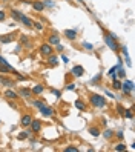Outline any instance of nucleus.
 Returning a JSON list of instances; mask_svg holds the SVG:
<instances>
[{"instance_id":"obj_10","label":"nucleus","mask_w":135,"mask_h":152,"mask_svg":"<svg viewBox=\"0 0 135 152\" xmlns=\"http://www.w3.org/2000/svg\"><path fill=\"white\" fill-rule=\"evenodd\" d=\"M32 8H34V11L40 12V11H43V9H45V5H43L42 2H32Z\"/></svg>"},{"instance_id":"obj_18","label":"nucleus","mask_w":135,"mask_h":152,"mask_svg":"<svg viewBox=\"0 0 135 152\" xmlns=\"http://www.w3.org/2000/svg\"><path fill=\"white\" fill-rule=\"evenodd\" d=\"M20 16H22V12H20L18 9H12V11H11V17L14 18V20H18Z\"/></svg>"},{"instance_id":"obj_38","label":"nucleus","mask_w":135,"mask_h":152,"mask_svg":"<svg viewBox=\"0 0 135 152\" xmlns=\"http://www.w3.org/2000/svg\"><path fill=\"white\" fill-rule=\"evenodd\" d=\"M0 20H5V12L3 11H0Z\"/></svg>"},{"instance_id":"obj_19","label":"nucleus","mask_w":135,"mask_h":152,"mask_svg":"<svg viewBox=\"0 0 135 152\" xmlns=\"http://www.w3.org/2000/svg\"><path fill=\"white\" fill-rule=\"evenodd\" d=\"M31 94H32V92H31V91L29 89H26V88H23V89H20V95H23V97H31Z\"/></svg>"},{"instance_id":"obj_22","label":"nucleus","mask_w":135,"mask_h":152,"mask_svg":"<svg viewBox=\"0 0 135 152\" xmlns=\"http://www.w3.org/2000/svg\"><path fill=\"white\" fill-rule=\"evenodd\" d=\"M114 89H121V81L114 79Z\"/></svg>"},{"instance_id":"obj_7","label":"nucleus","mask_w":135,"mask_h":152,"mask_svg":"<svg viewBox=\"0 0 135 152\" xmlns=\"http://www.w3.org/2000/svg\"><path fill=\"white\" fill-rule=\"evenodd\" d=\"M63 34H64V37H66V38H69V40H74V38L77 37V31H75V29H66Z\"/></svg>"},{"instance_id":"obj_21","label":"nucleus","mask_w":135,"mask_h":152,"mask_svg":"<svg viewBox=\"0 0 135 152\" xmlns=\"http://www.w3.org/2000/svg\"><path fill=\"white\" fill-rule=\"evenodd\" d=\"M103 135H104V138H108V140H109V138H112V137H114V132H112L111 129H106Z\"/></svg>"},{"instance_id":"obj_17","label":"nucleus","mask_w":135,"mask_h":152,"mask_svg":"<svg viewBox=\"0 0 135 152\" xmlns=\"http://www.w3.org/2000/svg\"><path fill=\"white\" fill-rule=\"evenodd\" d=\"M75 107L80 109V111H86V105H84L81 100H75Z\"/></svg>"},{"instance_id":"obj_20","label":"nucleus","mask_w":135,"mask_h":152,"mask_svg":"<svg viewBox=\"0 0 135 152\" xmlns=\"http://www.w3.org/2000/svg\"><path fill=\"white\" fill-rule=\"evenodd\" d=\"M0 63H2V65H5V66H6V68H9V69H11V71L14 72V68H12V66H11V65H9V63L6 62V60H5V57H2V55H0Z\"/></svg>"},{"instance_id":"obj_29","label":"nucleus","mask_w":135,"mask_h":152,"mask_svg":"<svg viewBox=\"0 0 135 152\" xmlns=\"http://www.w3.org/2000/svg\"><path fill=\"white\" fill-rule=\"evenodd\" d=\"M78 149L75 148V146H68V148H64V152H77Z\"/></svg>"},{"instance_id":"obj_14","label":"nucleus","mask_w":135,"mask_h":152,"mask_svg":"<svg viewBox=\"0 0 135 152\" xmlns=\"http://www.w3.org/2000/svg\"><path fill=\"white\" fill-rule=\"evenodd\" d=\"M12 40H14V34H8V36H5V37H0L2 43H11Z\"/></svg>"},{"instance_id":"obj_41","label":"nucleus","mask_w":135,"mask_h":152,"mask_svg":"<svg viewBox=\"0 0 135 152\" xmlns=\"http://www.w3.org/2000/svg\"><path fill=\"white\" fill-rule=\"evenodd\" d=\"M78 2H83V0H78Z\"/></svg>"},{"instance_id":"obj_5","label":"nucleus","mask_w":135,"mask_h":152,"mask_svg":"<svg viewBox=\"0 0 135 152\" xmlns=\"http://www.w3.org/2000/svg\"><path fill=\"white\" fill-rule=\"evenodd\" d=\"M83 74H84V68H83V66L77 65V66L72 68V75H75V77H81Z\"/></svg>"},{"instance_id":"obj_1","label":"nucleus","mask_w":135,"mask_h":152,"mask_svg":"<svg viewBox=\"0 0 135 152\" xmlns=\"http://www.w3.org/2000/svg\"><path fill=\"white\" fill-rule=\"evenodd\" d=\"M91 103H92L94 107H104L106 106V99L98 95V94H92L91 95Z\"/></svg>"},{"instance_id":"obj_9","label":"nucleus","mask_w":135,"mask_h":152,"mask_svg":"<svg viewBox=\"0 0 135 152\" xmlns=\"http://www.w3.org/2000/svg\"><path fill=\"white\" fill-rule=\"evenodd\" d=\"M18 20H20V22H22V23H23L25 26H31V25H32V20H31V18L28 17V16H25V14H22Z\"/></svg>"},{"instance_id":"obj_34","label":"nucleus","mask_w":135,"mask_h":152,"mask_svg":"<svg viewBox=\"0 0 135 152\" xmlns=\"http://www.w3.org/2000/svg\"><path fill=\"white\" fill-rule=\"evenodd\" d=\"M66 89H68V91H74V89H75V85H74V83H69V85L66 86Z\"/></svg>"},{"instance_id":"obj_13","label":"nucleus","mask_w":135,"mask_h":152,"mask_svg":"<svg viewBox=\"0 0 135 152\" xmlns=\"http://www.w3.org/2000/svg\"><path fill=\"white\" fill-rule=\"evenodd\" d=\"M48 43H49V45H57V43H60V37L57 36V34L51 36L49 37V40H48Z\"/></svg>"},{"instance_id":"obj_33","label":"nucleus","mask_w":135,"mask_h":152,"mask_svg":"<svg viewBox=\"0 0 135 152\" xmlns=\"http://www.w3.org/2000/svg\"><path fill=\"white\" fill-rule=\"evenodd\" d=\"M117 112L120 114V115H123V114H124V107L121 106V105H118V106H117Z\"/></svg>"},{"instance_id":"obj_8","label":"nucleus","mask_w":135,"mask_h":152,"mask_svg":"<svg viewBox=\"0 0 135 152\" xmlns=\"http://www.w3.org/2000/svg\"><path fill=\"white\" fill-rule=\"evenodd\" d=\"M29 126L32 128V132H38V131L42 129V123H40L38 120H34V118H32V121H31V125Z\"/></svg>"},{"instance_id":"obj_25","label":"nucleus","mask_w":135,"mask_h":152,"mask_svg":"<svg viewBox=\"0 0 135 152\" xmlns=\"http://www.w3.org/2000/svg\"><path fill=\"white\" fill-rule=\"evenodd\" d=\"M114 149H115V151H118V152H120V151H124V149H126V146H124V144H123V143H118L117 146L114 148Z\"/></svg>"},{"instance_id":"obj_15","label":"nucleus","mask_w":135,"mask_h":152,"mask_svg":"<svg viewBox=\"0 0 135 152\" xmlns=\"http://www.w3.org/2000/svg\"><path fill=\"white\" fill-rule=\"evenodd\" d=\"M43 89H45V88H43L42 85H37V86H34V88H32V91H31V92H32L34 95H38V94H42V92H43Z\"/></svg>"},{"instance_id":"obj_26","label":"nucleus","mask_w":135,"mask_h":152,"mask_svg":"<svg viewBox=\"0 0 135 152\" xmlns=\"http://www.w3.org/2000/svg\"><path fill=\"white\" fill-rule=\"evenodd\" d=\"M34 106L38 107V109H42V107L45 106V103H43V101H40V100H36V101H34Z\"/></svg>"},{"instance_id":"obj_28","label":"nucleus","mask_w":135,"mask_h":152,"mask_svg":"<svg viewBox=\"0 0 135 152\" xmlns=\"http://www.w3.org/2000/svg\"><path fill=\"white\" fill-rule=\"evenodd\" d=\"M123 115L126 117V118H132V117H134V112H132V109H127Z\"/></svg>"},{"instance_id":"obj_35","label":"nucleus","mask_w":135,"mask_h":152,"mask_svg":"<svg viewBox=\"0 0 135 152\" xmlns=\"http://www.w3.org/2000/svg\"><path fill=\"white\" fill-rule=\"evenodd\" d=\"M20 42H22V43H28V37L26 36H22V37H20Z\"/></svg>"},{"instance_id":"obj_31","label":"nucleus","mask_w":135,"mask_h":152,"mask_svg":"<svg viewBox=\"0 0 135 152\" xmlns=\"http://www.w3.org/2000/svg\"><path fill=\"white\" fill-rule=\"evenodd\" d=\"M26 137H29V132H20V135H18V138H20V140H25V138H26Z\"/></svg>"},{"instance_id":"obj_23","label":"nucleus","mask_w":135,"mask_h":152,"mask_svg":"<svg viewBox=\"0 0 135 152\" xmlns=\"http://www.w3.org/2000/svg\"><path fill=\"white\" fill-rule=\"evenodd\" d=\"M89 132H91L92 135H94V137H98V135H100V131L97 129V128H91V129H89Z\"/></svg>"},{"instance_id":"obj_4","label":"nucleus","mask_w":135,"mask_h":152,"mask_svg":"<svg viewBox=\"0 0 135 152\" xmlns=\"http://www.w3.org/2000/svg\"><path fill=\"white\" fill-rule=\"evenodd\" d=\"M40 52L43 54V55H51L52 54V45H49V43L42 45L40 46Z\"/></svg>"},{"instance_id":"obj_11","label":"nucleus","mask_w":135,"mask_h":152,"mask_svg":"<svg viewBox=\"0 0 135 152\" xmlns=\"http://www.w3.org/2000/svg\"><path fill=\"white\" fill-rule=\"evenodd\" d=\"M31 121H32V117L29 115V114L22 117V125H23V126H29V125H31Z\"/></svg>"},{"instance_id":"obj_3","label":"nucleus","mask_w":135,"mask_h":152,"mask_svg":"<svg viewBox=\"0 0 135 152\" xmlns=\"http://www.w3.org/2000/svg\"><path fill=\"white\" fill-rule=\"evenodd\" d=\"M123 86H121V89H123V94H126V95H129L132 91H134V81L131 80H126L124 83H121Z\"/></svg>"},{"instance_id":"obj_24","label":"nucleus","mask_w":135,"mask_h":152,"mask_svg":"<svg viewBox=\"0 0 135 152\" xmlns=\"http://www.w3.org/2000/svg\"><path fill=\"white\" fill-rule=\"evenodd\" d=\"M48 57H49V58H48V60H49V63H52V65H57V60H58V58H57L55 55H52V54H51V55H48Z\"/></svg>"},{"instance_id":"obj_27","label":"nucleus","mask_w":135,"mask_h":152,"mask_svg":"<svg viewBox=\"0 0 135 152\" xmlns=\"http://www.w3.org/2000/svg\"><path fill=\"white\" fill-rule=\"evenodd\" d=\"M32 25H34V28L38 29V31H42V29H43V25H42L40 22H32Z\"/></svg>"},{"instance_id":"obj_40","label":"nucleus","mask_w":135,"mask_h":152,"mask_svg":"<svg viewBox=\"0 0 135 152\" xmlns=\"http://www.w3.org/2000/svg\"><path fill=\"white\" fill-rule=\"evenodd\" d=\"M117 137L118 138H123V132H117Z\"/></svg>"},{"instance_id":"obj_6","label":"nucleus","mask_w":135,"mask_h":152,"mask_svg":"<svg viewBox=\"0 0 135 152\" xmlns=\"http://www.w3.org/2000/svg\"><path fill=\"white\" fill-rule=\"evenodd\" d=\"M40 112H42L45 117H52V115H54V109H52V107H49V106H46V105L40 109Z\"/></svg>"},{"instance_id":"obj_37","label":"nucleus","mask_w":135,"mask_h":152,"mask_svg":"<svg viewBox=\"0 0 135 152\" xmlns=\"http://www.w3.org/2000/svg\"><path fill=\"white\" fill-rule=\"evenodd\" d=\"M62 60H63V63H68V62H69V58H68L66 55H62Z\"/></svg>"},{"instance_id":"obj_30","label":"nucleus","mask_w":135,"mask_h":152,"mask_svg":"<svg viewBox=\"0 0 135 152\" xmlns=\"http://www.w3.org/2000/svg\"><path fill=\"white\" fill-rule=\"evenodd\" d=\"M0 72H12V71H11L9 68H6L5 65H2V63H0Z\"/></svg>"},{"instance_id":"obj_16","label":"nucleus","mask_w":135,"mask_h":152,"mask_svg":"<svg viewBox=\"0 0 135 152\" xmlns=\"http://www.w3.org/2000/svg\"><path fill=\"white\" fill-rule=\"evenodd\" d=\"M0 83H2V85H6V86H12V85H14V81L11 80V79H8V77H0Z\"/></svg>"},{"instance_id":"obj_12","label":"nucleus","mask_w":135,"mask_h":152,"mask_svg":"<svg viewBox=\"0 0 135 152\" xmlns=\"http://www.w3.org/2000/svg\"><path fill=\"white\" fill-rule=\"evenodd\" d=\"M5 97H6V99H9V100H14V99H17V92H16V91L8 89L6 92H5Z\"/></svg>"},{"instance_id":"obj_36","label":"nucleus","mask_w":135,"mask_h":152,"mask_svg":"<svg viewBox=\"0 0 135 152\" xmlns=\"http://www.w3.org/2000/svg\"><path fill=\"white\" fill-rule=\"evenodd\" d=\"M55 49H57L58 52H62V51H63V46L60 45V43H57V48H55Z\"/></svg>"},{"instance_id":"obj_39","label":"nucleus","mask_w":135,"mask_h":152,"mask_svg":"<svg viewBox=\"0 0 135 152\" xmlns=\"http://www.w3.org/2000/svg\"><path fill=\"white\" fill-rule=\"evenodd\" d=\"M52 92H54L55 95H57V97H60V92H58V91H55V89H52Z\"/></svg>"},{"instance_id":"obj_2","label":"nucleus","mask_w":135,"mask_h":152,"mask_svg":"<svg viewBox=\"0 0 135 152\" xmlns=\"http://www.w3.org/2000/svg\"><path fill=\"white\" fill-rule=\"evenodd\" d=\"M104 42H106V45H108L112 51H118L117 42H115V38L111 36V34H104Z\"/></svg>"},{"instance_id":"obj_32","label":"nucleus","mask_w":135,"mask_h":152,"mask_svg":"<svg viewBox=\"0 0 135 152\" xmlns=\"http://www.w3.org/2000/svg\"><path fill=\"white\" fill-rule=\"evenodd\" d=\"M83 46H84V49H88V51H92V49H94V46L91 45V43H88V42H84Z\"/></svg>"}]
</instances>
